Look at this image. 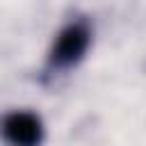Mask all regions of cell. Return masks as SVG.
I'll return each mask as SVG.
<instances>
[{"mask_svg": "<svg viewBox=\"0 0 146 146\" xmlns=\"http://www.w3.org/2000/svg\"><path fill=\"white\" fill-rule=\"evenodd\" d=\"M91 39H94V27L84 16H75L68 23H64L59 27V32L55 34L52 46L48 50L46 66H43L46 75L52 78V75H59L64 71L78 66L84 59V55L91 46Z\"/></svg>", "mask_w": 146, "mask_h": 146, "instance_id": "obj_1", "label": "cell"}, {"mask_svg": "<svg viewBox=\"0 0 146 146\" xmlns=\"http://www.w3.org/2000/svg\"><path fill=\"white\" fill-rule=\"evenodd\" d=\"M43 135L46 128L36 112L11 110L0 119V137L7 146H41Z\"/></svg>", "mask_w": 146, "mask_h": 146, "instance_id": "obj_2", "label": "cell"}]
</instances>
